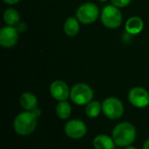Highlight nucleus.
<instances>
[{"instance_id": "1", "label": "nucleus", "mask_w": 149, "mask_h": 149, "mask_svg": "<svg viewBox=\"0 0 149 149\" xmlns=\"http://www.w3.org/2000/svg\"><path fill=\"white\" fill-rule=\"evenodd\" d=\"M112 138L117 146L127 148L134 142L136 139V129L130 122L119 123L112 131Z\"/></svg>"}, {"instance_id": "2", "label": "nucleus", "mask_w": 149, "mask_h": 149, "mask_svg": "<svg viewBox=\"0 0 149 149\" xmlns=\"http://www.w3.org/2000/svg\"><path fill=\"white\" fill-rule=\"evenodd\" d=\"M38 118L31 111H24L19 113L14 119L13 128L17 134L20 136H27L31 134L37 127Z\"/></svg>"}, {"instance_id": "3", "label": "nucleus", "mask_w": 149, "mask_h": 149, "mask_svg": "<svg viewBox=\"0 0 149 149\" xmlns=\"http://www.w3.org/2000/svg\"><path fill=\"white\" fill-rule=\"evenodd\" d=\"M70 99L78 106L87 105L93 99V90L87 84L78 83L71 88Z\"/></svg>"}, {"instance_id": "4", "label": "nucleus", "mask_w": 149, "mask_h": 149, "mask_svg": "<svg viewBox=\"0 0 149 149\" xmlns=\"http://www.w3.org/2000/svg\"><path fill=\"white\" fill-rule=\"evenodd\" d=\"M122 14L119 8L113 4L107 5L100 13V19L104 26L108 29H116L122 23Z\"/></svg>"}, {"instance_id": "5", "label": "nucleus", "mask_w": 149, "mask_h": 149, "mask_svg": "<svg viewBox=\"0 0 149 149\" xmlns=\"http://www.w3.org/2000/svg\"><path fill=\"white\" fill-rule=\"evenodd\" d=\"M102 113L110 120H118L124 113V105L116 97H109L102 102Z\"/></svg>"}, {"instance_id": "6", "label": "nucleus", "mask_w": 149, "mask_h": 149, "mask_svg": "<svg viewBox=\"0 0 149 149\" xmlns=\"http://www.w3.org/2000/svg\"><path fill=\"white\" fill-rule=\"evenodd\" d=\"M99 16V8L93 3H85L81 4L76 11V17L84 24H91L94 23L98 19Z\"/></svg>"}, {"instance_id": "7", "label": "nucleus", "mask_w": 149, "mask_h": 149, "mask_svg": "<svg viewBox=\"0 0 149 149\" xmlns=\"http://www.w3.org/2000/svg\"><path fill=\"white\" fill-rule=\"evenodd\" d=\"M65 134L72 140H79L83 138L87 132L86 125L80 120L73 119L68 120L65 125Z\"/></svg>"}, {"instance_id": "8", "label": "nucleus", "mask_w": 149, "mask_h": 149, "mask_svg": "<svg viewBox=\"0 0 149 149\" xmlns=\"http://www.w3.org/2000/svg\"><path fill=\"white\" fill-rule=\"evenodd\" d=\"M128 100L134 107L144 108L149 106V93L141 86L133 87L128 93Z\"/></svg>"}, {"instance_id": "9", "label": "nucleus", "mask_w": 149, "mask_h": 149, "mask_svg": "<svg viewBox=\"0 0 149 149\" xmlns=\"http://www.w3.org/2000/svg\"><path fill=\"white\" fill-rule=\"evenodd\" d=\"M18 30L15 26L6 25L0 30V45L3 48L13 47L18 40Z\"/></svg>"}, {"instance_id": "10", "label": "nucleus", "mask_w": 149, "mask_h": 149, "mask_svg": "<svg viewBox=\"0 0 149 149\" xmlns=\"http://www.w3.org/2000/svg\"><path fill=\"white\" fill-rule=\"evenodd\" d=\"M49 91L52 97L57 101L67 100V99L70 98L71 89L69 88L68 85L63 80H54L50 85Z\"/></svg>"}, {"instance_id": "11", "label": "nucleus", "mask_w": 149, "mask_h": 149, "mask_svg": "<svg viewBox=\"0 0 149 149\" xmlns=\"http://www.w3.org/2000/svg\"><path fill=\"white\" fill-rule=\"evenodd\" d=\"M20 106L24 111H32L38 107V99L32 93L25 92L23 93L19 98Z\"/></svg>"}, {"instance_id": "12", "label": "nucleus", "mask_w": 149, "mask_h": 149, "mask_svg": "<svg viewBox=\"0 0 149 149\" xmlns=\"http://www.w3.org/2000/svg\"><path fill=\"white\" fill-rule=\"evenodd\" d=\"M126 31L131 35H137L144 28V22L140 17H129L125 25Z\"/></svg>"}, {"instance_id": "13", "label": "nucleus", "mask_w": 149, "mask_h": 149, "mask_svg": "<svg viewBox=\"0 0 149 149\" xmlns=\"http://www.w3.org/2000/svg\"><path fill=\"white\" fill-rule=\"evenodd\" d=\"M93 145L95 149H114L116 144L111 136L107 134H99L93 139Z\"/></svg>"}, {"instance_id": "14", "label": "nucleus", "mask_w": 149, "mask_h": 149, "mask_svg": "<svg viewBox=\"0 0 149 149\" xmlns=\"http://www.w3.org/2000/svg\"><path fill=\"white\" fill-rule=\"evenodd\" d=\"M79 21L76 17H68L64 24V31L68 37H75L79 31Z\"/></svg>"}, {"instance_id": "15", "label": "nucleus", "mask_w": 149, "mask_h": 149, "mask_svg": "<svg viewBox=\"0 0 149 149\" xmlns=\"http://www.w3.org/2000/svg\"><path fill=\"white\" fill-rule=\"evenodd\" d=\"M4 23L10 26H17L20 23V15L14 8H8L4 10L3 15Z\"/></svg>"}, {"instance_id": "16", "label": "nucleus", "mask_w": 149, "mask_h": 149, "mask_svg": "<svg viewBox=\"0 0 149 149\" xmlns=\"http://www.w3.org/2000/svg\"><path fill=\"white\" fill-rule=\"evenodd\" d=\"M56 114L61 120H67L72 113V107L67 100L58 101L56 106Z\"/></svg>"}, {"instance_id": "17", "label": "nucleus", "mask_w": 149, "mask_h": 149, "mask_svg": "<svg viewBox=\"0 0 149 149\" xmlns=\"http://www.w3.org/2000/svg\"><path fill=\"white\" fill-rule=\"evenodd\" d=\"M85 112L87 117L91 119L97 118L102 112V103L99 102L98 100H92L87 105H86Z\"/></svg>"}, {"instance_id": "18", "label": "nucleus", "mask_w": 149, "mask_h": 149, "mask_svg": "<svg viewBox=\"0 0 149 149\" xmlns=\"http://www.w3.org/2000/svg\"><path fill=\"white\" fill-rule=\"evenodd\" d=\"M132 0H111V3L113 5H114L117 8H124L127 6Z\"/></svg>"}, {"instance_id": "19", "label": "nucleus", "mask_w": 149, "mask_h": 149, "mask_svg": "<svg viewBox=\"0 0 149 149\" xmlns=\"http://www.w3.org/2000/svg\"><path fill=\"white\" fill-rule=\"evenodd\" d=\"M31 112H32V113L36 116V118H38H38L40 117V115H41V110H40L39 108H38V107H37L36 109L32 110Z\"/></svg>"}, {"instance_id": "20", "label": "nucleus", "mask_w": 149, "mask_h": 149, "mask_svg": "<svg viewBox=\"0 0 149 149\" xmlns=\"http://www.w3.org/2000/svg\"><path fill=\"white\" fill-rule=\"evenodd\" d=\"M3 1L9 5H14L16 3H17L18 2H20V0H3Z\"/></svg>"}, {"instance_id": "21", "label": "nucleus", "mask_w": 149, "mask_h": 149, "mask_svg": "<svg viewBox=\"0 0 149 149\" xmlns=\"http://www.w3.org/2000/svg\"><path fill=\"white\" fill-rule=\"evenodd\" d=\"M142 149H149V139H148L144 144H143V147H142Z\"/></svg>"}, {"instance_id": "22", "label": "nucleus", "mask_w": 149, "mask_h": 149, "mask_svg": "<svg viewBox=\"0 0 149 149\" xmlns=\"http://www.w3.org/2000/svg\"><path fill=\"white\" fill-rule=\"evenodd\" d=\"M126 149H137V148H136L135 147H134V146H132V145H131V146H128V147H127V148H126Z\"/></svg>"}, {"instance_id": "23", "label": "nucleus", "mask_w": 149, "mask_h": 149, "mask_svg": "<svg viewBox=\"0 0 149 149\" xmlns=\"http://www.w3.org/2000/svg\"><path fill=\"white\" fill-rule=\"evenodd\" d=\"M99 1H100V2H106V1H107V0H99Z\"/></svg>"}]
</instances>
